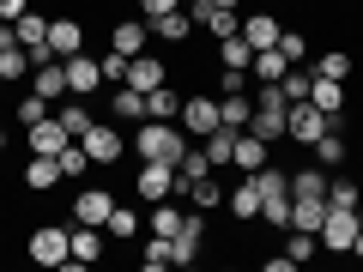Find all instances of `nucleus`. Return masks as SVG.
<instances>
[{
  "label": "nucleus",
  "mask_w": 363,
  "mask_h": 272,
  "mask_svg": "<svg viewBox=\"0 0 363 272\" xmlns=\"http://www.w3.org/2000/svg\"><path fill=\"white\" fill-rule=\"evenodd\" d=\"M285 115H291V103H255L248 133H255V140H267V145H279V140H285Z\"/></svg>",
  "instance_id": "nucleus-14"
},
{
  "label": "nucleus",
  "mask_w": 363,
  "mask_h": 272,
  "mask_svg": "<svg viewBox=\"0 0 363 272\" xmlns=\"http://www.w3.org/2000/svg\"><path fill=\"white\" fill-rule=\"evenodd\" d=\"M109 212H116V194H109V188H79L73 194V224H97V230H104Z\"/></svg>",
  "instance_id": "nucleus-8"
},
{
  "label": "nucleus",
  "mask_w": 363,
  "mask_h": 272,
  "mask_svg": "<svg viewBox=\"0 0 363 272\" xmlns=\"http://www.w3.org/2000/svg\"><path fill=\"white\" fill-rule=\"evenodd\" d=\"M218 121L230 133H242L248 121H255V97H248V91H230V97H218Z\"/></svg>",
  "instance_id": "nucleus-20"
},
{
  "label": "nucleus",
  "mask_w": 363,
  "mask_h": 272,
  "mask_svg": "<svg viewBox=\"0 0 363 272\" xmlns=\"http://www.w3.org/2000/svg\"><path fill=\"white\" fill-rule=\"evenodd\" d=\"M85 169H91V157H85V145H67V152H61V176H85Z\"/></svg>",
  "instance_id": "nucleus-44"
},
{
  "label": "nucleus",
  "mask_w": 363,
  "mask_h": 272,
  "mask_svg": "<svg viewBox=\"0 0 363 272\" xmlns=\"http://www.w3.org/2000/svg\"><path fill=\"white\" fill-rule=\"evenodd\" d=\"M327 133V109H315L309 97L303 103H291V115H285V140H297V145H315Z\"/></svg>",
  "instance_id": "nucleus-5"
},
{
  "label": "nucleus",
  "mask_w": 363,
  "mask_h": 272,
  "mask_svg": "<svg viewBox=\"0 0 363 272\" xmlns=\"http://www.w3.org/2000/svg\"><path fill=\"white\" fill-rule=\"evenodd\" d=\"M25 133H30V152H43V157H61L67 145H73V133L61 128V115H55V109H49L43 121H30Z\"/></svg>",
  "instance_id": "nucleus-9"
},
{
  "label": "nucleus",
  "mask_w": 363,
  "mask_h": 272,
  "mask_svg": "<svg viewBox=\"0 0 363 272\" xmlns=\"http://www.w3.org/2000/svg\"><path fill=\"white\" fill-rule=\"evenodd\" d=\"M200 145H206L212 169H218V164H230V145H236V133H230V128H212V133H206V140H200Z\"/></svg>",
  "instance_id": "nucleus-37"
},
{
  "label": "nucleus",
  "mask_w": 363,
  "mask_h": 272,
  "mask_svg": "<svg viewBox=\"0 0 363 272\" xmlns=\"http://www.w3.org/2000/svg\"><path fill=\"white\" fill-rule=\"evenodd\" d=\"M97 85H104V67L91 61L85 49H79V55H67V91H73V97H91Z\"/></svg>",
  "instance_id": "nucleus-13"
},
{
  "label": "nucleus",
  "mask_w": 363,
  "mask_h": 272,
  "mask_svg": "<svg viewBox=\"0 0 363 272\" xmlns=\"http://www.w3.org/2000/svg\"><path fill=\"white\" fill-rule=\"evenodd\" d=\"M182 115V97L169 85H157V91H145V121H176Z\"/></svg>",
  "instance_id": "nucleus-26"
},
{
  "label": "nucleus",
  "mask_w": 363,
  "mask_h": 272,
  "mask_svg": "<svg viewBox=\"0 0 363 272\" xmlns=\"http://www.w3.org/2000/svg\"><path fill=\"white\" fill-rule=\"evenodd\" d=\"M49 49L61 55V61H67V55H79V49H85V25H79L73 13H55L49 18Z\"/></svg>",
  "instance_id": "nucleus-11"
},
{
  "label": "nucleus",
  "mask_w": 363,
  "mask_h": 272,
  "mask_svg": "<svg viewBox=\"0 0 363 272\" xmlns=\"http://www.w3.org/2000/svg\"><path fill=\"white\" fill-rule=\"evenodd\" d=\"M133 188H140L145 206H152V200H169V194H176V169H169V164H140V169H133Z\"/></svg>",
  "instance_id": "nucleus-10"
},
{
  "label": "nucleus",
  "mask_w": 363,
  "mask_h": 272,
  "mask_svg": "<svg viewBox=\"0 0 363 272\" xmlns=\"http://www.w3.org/2000/svg\"><path fill=\"white\" fill-rule=\"evenodd\" d=\"M315 248H321V236H309V230H285V254L297 260V266H303V260H315Z\"/></svg>",
  "instance_id": "nucleus-38"
},
{
  "label": "nucleus",
  "mask_w": 363,
  "mask_h": 272,
  "mask_svg": "<svg viewBox=\"0 0 363 272\" xmlns=\"http://www.w3.org/2000/svg\"><path fill=\"white\" fill-rule=\"evenodd\" d=\"M321 224H327V200H297V194H291V230L321 236Z\"/></svg>",
  "instance_id": "nucleus-24"
},
{
  "label": "nucleus",
  "mask_w": 363,
  "mask_h": 272,
  "mask_svg": "<svg viewBox=\"0 0 363 272\" xmlns=\"http://www.w3.org/2000/svg\"><path fill=\"white\" fill-rule=\"evenodd\" d=\"M327 206H363V188H357V181H345V176L327 181Z\"/></svg>",
  "instance_id": "nucleus-40"
},
{
  "label": "nucleus",
  "mask_w": 363,
  "mask_h": 272,
  "mask_svg": "<svg viewBox=\"0 0 363 272\" xmlns=\"http://www.w3.org/2000/svg\"><path fill=\"white\" fill-rule=\"evenodd\" d=\"M176 6H182V0H140V13H145V18H157V13H176Z\"/></svg>",
  "instance_id": "nucleus-46"
},
{
  "label": "nucleus",
  "mask_w": 363,
  "mask_h": 272,
  "mask_svg": "<svg viewBox=\"0 0 363 272\" xmlns=\"http://www.w3.org/2000/svg\"><path fill=\"white\" fill-rule=\"evenodd\" d=\"M212 6H230V13H242V0H212Z\"/></svg>",
  "instance_id": "nucleus-47"
},
{
  "label": "nucleus",
  "mask_w": 363,
  "mask_h": 272,
  "mask_svg": "<svg viewBox=\"0 0 363 272\" xmlns=\"http://www.w3.org/2000/svg\"><path fill=\"white\" fill-rule=\"evenodd\" d=\"M242 42H248V49H272V42H279V18H272V13H242Z\"/></svg>",
  "instance_id": "nucleus-19"
},
{
  "label": "nucleus",
  "mask_w": 363,
  "mask_h": 272,
  "mask_svg": "<svg viewBox=\"0 0 363 272\" xmlns=\"http://www.w3.org/2000/svg\"><path fill=\"white\" fill-rule=\"evenodd\" d=\"M30 73H37V97H49V103L73 97V91H67V61H37Z\"/></svg>",
  "instance_id": "nucleus-18"
},
{
  "label": "nucleus",
  "mask_w": 363,
  "mask_h": 272,
  "mask_svg": "<svg viewBox=\"0 0 363 272\" xmlns=\"http://www.w3.org/2000/svg\"><path fill=\"white\" fill-rule=\"evenodd\" d=\"M218 61H224V67H255V49H248V42H242V30L218 42Z\"/></svg>",
  "instance_id": "nucleus-36"
},
{
  "label": "nucleus",
  "mask_w": 363,
  "mask_h": 272,
  "mask_svg": "<svg viewBox=\"0 0 363 272\" xmlns=\"http://www.w3.org/2000/svg\"><path fill=\"white\" fill-rule=\"evenodd\" d=\"M79 145H85V157H91L97 169H109V164L128 157V140H121V128H109V121H91V128L79 133Z\"/></svg>",
  "instance_id": "nucleus-2"
},
{
  "label": "nucleus",
  "mask_w": 363,
  "mask_h": 272,
  "mask_svg": "<svg viewBox=\"0 0 363 272\" xmlns=\"http://www.w3.org/2000/svg\"><path fill=\"white\" fill-rule=\"evenodd\" d=\"M49 109H55L49 97H37V91H30V97H25V103L13 109V115H18V121H25V128H30V121H43V115H49Z\"/></svg>",
  "instance_id": "nucleus-43"
},
{
  "label": "nucleus",
  "mask_w": 363,
  "mask_h": 272,
  "mask_svg": "<svg viewBox=\"0 0 363 272\" xmlns=\"http://www.w3.org/2000/svg\"><path fill=\"white\" fill-rule=\"evenodd\" d=\"M176 121H182V133H188V140H206L212 128H224V121H218V97H188Z\"/></svg>",
  "instance_id": "nucleus-7"
},
{
  "label": "nucleus",
  "mask_w": 363,
  "mask_h": 272,
  "mask_svg": "<svg viewBox=\"0 0 363 272\" xmlns=\"http://www.w3.org/2000/svg\"><path fill=\"white\" fill-rule=\"evenodd\" d=\"M267 152H272V145H267V140H255V133H248V128H242V133H236V145H230V164H236V169H242V176H255V169H260V164H272V157H267Z\"/></svg>",
  "instance_id": "nucleus-15"
},
{
  "label": "nucleus",
  "mask_w": 363,
  "mask_h": 272,
  "mask_svg": "<svg viewBox=\"0 0 363 272\" xmlns=\"http://www.w3.org/2000/svg\"><path fill=\"white\" fill-rule=\"evenodd\" d=\"M30 49L25 42H6V49H0V79H6V85H13V79H30Z\"/></svg>",
  "instance_id": "nucleus-27"
},
{
  "label": "nucleus",
  "mask_w": 363,
  "mask_h": 272,
  "mask_svg": "<svg viewBox=\"0 0 363 272\" xmlns=\"http://www.w3.org/2000/svg\"><path fill=\"white\" fill-rule=\"evenodd\" d=\"M30 260H37V266H73L61 224H37V230H30Z\"/></svg>",
  "instance_id": "nucleus-3"
},
{
  "label": "nucleus",
  "mask_w": 363,
  "mask_h": 272,
  "mask_svg": "<svg viewBox=\"0 0 363 272\" xmlns=\"http://www.w3.org/2000/svg\"><path fill=\"white\" fill-rule=\"evenodd\" d=\"M0 152H6V128H0Z\"/></svg>",
  "instance_id": "nucleus-48"
},
{
  "label": "nucleus",
  "mask_w": 363,
  "mask_h": 272,
  "mask_svg": "<svg viewBox=\"0 0 363 272\" xmlns=\"http://www.w3.org/2000/svg\"><path fill=\"white\" fill-rule=\"evenodd\" d=\"M25 13H30V0H0V18H6V25H18Z\"/></svg>",
  "instance_id": "nucleus-45"
},
{
  "label": "nucleus",
  "mask_w": 363,
  "mask_h": 272,
  "mask_svg": "<svg viewBox=\"0 0 363 272\" xmlns=\"http://www.w3.org/2000/svg\"><path fill=\"white\" fill-rule=\"evenodd\" d=\"M315 73H321V79H351V55L345 49H327L321 61H315Z\"/></svg>",
  "instance_id": "nucleus-39"
},
{
  "label": "nucleus",
  "mask_w": 363,
  "mask_h": 272,
  "mask_svg": "<svg viewBox=\"0 0 363 272\" xmlns=\"http://www.w3.org/2000/svg\"><path fill=\"white\" fill-rule=\"evenodd\" d=\"M145 37H152V25H145V18H121V25L109 30V49H121V55H145Z\"/></svg>",
  "instance_id": "nucleus-21"
},
{
  "label": "nucleus",
  "mask_w": 363,
  "mask_h": 272,
  "mask_svg": "<svg viewBox=\"0 0 363 272\" xmlns=\"http://www.w3.org/2000/svg\"><path fill=\"white\" fill-rule=\"evenodd\" d=\"M55 181H67V176H61V157L30 152V164H25V188H30V194H49Z\"/></svg>",
  "instance_id": "nucleus-17"
},
{
  "label": "nucleus",
  "mask_w": 363,
  "mask_h": 272,
  "mask_svg": "<svg viewBox=\"0 0 363 272\" xmlns=\"http://www.w3.org/2000/svg\"><path fill=\"white\" fill-rule=\"evenodd\" d=\"M109 109H116V121H145V91H133V85H116Z\"/></svg>",
  "instance_id": "nucleus-30"
},
{
  "label": "nucleus",
  "mask_w": 363,
  "mask_h": 272,
  "mask_svg": "<svg viewBox=\"0 0 363 272\" xmlns=\"http://www.w3.org/2000/svg\"><path fill=\"white\" fill-rule=\"evenodd\" d=\"M182 200H188V206H200V212H206V206H224V188H218V181H212V176H200V181H188V194H182Z\"/></svg>",
  "instance_id": "nucleus-33"
},
{
  "label": "nucleus",
  "mask_w": 363,
  "mask_h": 272,
  "mask_svg": "<svg viewBox=\"0 0 363 272\" xmlns=\"http://www.w3.org/2000/svg\"><path fill=\"white\" fill-rule=\"evenodd\" d=\"M279 55H285V61H303V55H309V37H303V30H279Z\"/></svg>",
  "instance_id": "nucleus-42"
},
{
  "label": "nucleus",
  "mask_w": 363,
  "mask_h": 272,
  "mask_svg": "<svg viewBox=\"0 0 363 272\" xmlns=\"http://www.w3.org/2000/svg\"><path fill=\"white\" fill-rule=\"evenodd\" d=\"M182 152H188V133H182V121H140L133 128V157L140 164H182Z\"/></svg>",
  "instance_id": "nucleus-1"
},
{
  "label": "nucleus",
  "mask_w": 363,
  "mask_h": 272,
  "mask_svg": "<svg viewBox=\"0 0 363 272\" xmlns=\"http://www.w3.org/2000/svg\"><path fill=\"white\" fill-rule=\"evenodd\" d=\"M104 236H116V242H133V236H140V218H133V206H116V212H109Z\"/></svg>",
  "instance_id": "nucleus-35"
},
{
  "label": "nucleus",
  "mask_w": 363,
  "mask_h": 272,
  "mask_svg": "<svg viewBox=\"0 0 363 272\" xmlns=\"http://www.w3.org/2000/svg\"><path fill=\"white\" fill-rule=\"evenodd\" d=\"M309 152H315V164H321V169H339V164L351 157V145H345V133H333V128H327L321 140L309 145Z\"/></svg>",
  "instance_id": "nucleus-25"
},
{
  "label": "nucleus",
  "mask_w": 363,
  "mask_h": 272,
  "mask_svg": "<svg viewBox=\"0 0 363 272\" xmlns=\"http://www.w3.org/2000/svg\"><path fill=\"white\" fill-rule=\"evenodd\" d=\"M230 218H260V188H255V176H248L242 188H230Z\"/></svg>",
  "instance_id": "nucleus-32"
},
{
  "label": "nucleus",
  "mask_w": 363,
  "mask_h": 272,
  "mask_svg": "<svg viewBox=\"0 0 363 272\" xmlns=\"http://www.w3.org/2000/svg\"><path fill=\"white\" fill-rule=\"evenodd\" d=\"M128 85L133 91H157V85H169V73H164V61H152V55H133L128 61Z\"/></svg>",
  "instance_id": "nucleus-22"
},
{
  "label": "nucleus",
  "mask_w": 363,
  "mask_h": 272,
  "mask_svg": "<svg viewBox=\"0 0 363 272\" xmlns=\"http://www.w3.org/2000/svg\"><path fill=\"white\" fill-rule=\"evenodd\" d=\"M309 85H315V73H309V67H297V61H291L285 79H279V91H285L291 103H303V97H309Z\"/></svg>",
  "instance_id": "nucleus-34"
},
{
  "label": "nucleus",
  "mask_w": 363,
  "mask_h": 272,
  "mask_svg": "<svg viewBox=\"0 0 363 272\" xmlns=\"http://www.w3.org/2000/svg\"><path fill=\"white\" fill-rule=\"evenodd\" d=\"M145 25H152V37H157V42H182V49H188V37H194V18L182 13V6H176V13L145 18Z\"/></svg>",
  "instance_id": "nucleus-16"
},
{
  "label": "nucleus",
  "mask_w": 363,
  "mask_h": 272,
  "mask_svg": "<svg viewBox=\"0 0 363 272\" xmlns=\"http://www.w3.org/2000/svg\"><path fill=\"white\" fill-rule=\"evenodd\" d=\"M169 248H176V266H194L200 260V248H206V212H188V218H182V230L169 236Z\"/></svg>",
  "instance_id": "nucleus-6"
},
{
  "label": "nucleus",
  "mask_w": 363,
  "mask_h": 272,
  "mask_svg": "<svg viewBox=\"0 0 363 272\" xmlns=\"http://www.w3.org/2000/svg\"><path fill=\"white\" fill-rule=\"evenodd\" d=\"M128 61H133V55H121V49H109L104 61H97V67H104V85H128Z\"/></svg>",
  "instance_id": "nucleus-41"
},
{
  "label": "nucleus",
  "mask_w": 363,
  "mask_h": 272,
  "mask_svg": "<svg viewBox=\"0 0 363 272\" xmlns=\"http://www.w3.org/2000/svg\"><path fill=\"white\" fill-rule=\"evenodd\" d=\"M67 254H73V266H97V260H104V230H97V224L67 230Z\"/></svg>",
  "instance_id": "nucleus-12"
},
{
  "label": "nucleus",
  "mask_w": 363,
  "mask_h": 272,
  "mask_svg": "<svg viewBox=\"0 0 363 272\" xmlns=\"http://www.w3.org/2000/svg\"><path fill=\"white\" fill-rule=\"evenodd\" d=\"M357 157H363V145H357Z\"/></svg>",
  "instance_id": "nucleus-49"
},
{
  "label": "nucleus",
  "mask_w": 363,
  "mask_h": 272,
  "mask_svg": "<svg viewBox=\"0 0 363 272\" xmlns=\"http://www.w3.org/2000/svg\"><path fill=\"white\" fill-rule=\"evenodd\" d=\"M291 194H297V200H327V169L321 164L297 169V176H291Z\"/></svg>",
  "instance_id": "nucleus-28"
},
{
  "label": "nucleus",
  "mask_w": 363,
  "mask_h": 272,
  "mask_svg": "<svg viewBox=\"0 0 363 272\" xmlns=\"http://www.w3.org/2000/svg\"><path fill=\"white\" fill-rule=\"evenodd\" d=\"M140 266H145V272L176 266V248H169V236H145V242H140Z\"/></svg>",
  "instance_id": "nucleus-31"
},
{
  "label": "nucleus",
  "mask_w": 363,
  "mask_h": 272,
  "mask_svg": "<svg viewBox=\"0 0 363 272\" xmlns=\"http://www.w3.org/2000/svg\"><path fill=\"white\" fill-rule=\"evenodd\" d=\"M85 103H91V97H61V103H55V115H61V128L73 133V140L91 128V109H85Z\"/></svg>",
  "instance_id": "nucleus-29"
},
{
  "label": "nucleus",
  "mask_w": 363,
  "mask_h": 272,
  "mask_svg": "<svg viewBox=\"0 0 363 272\" xmlns=\"http://www.w3.org/2000/svg\"><path fill=\"white\" fill-rule=\"evenodd\" d=\"M351 236H357V206H327L321 248H327V254H351Z\"/></svg>",
  "instance_id": "nucleus-4"
},
{
  "label": "nucleus",
  "mask_w": 363,
  "mask_h": 272,
  "mask_svg": "<svg viewBox=\"0 0 363 272\" xmlns=\"http://www.w3.org/2000/svg\"><path fill=\"white\" fill-rule=\"evenodd\" d=\"M200 176H212V157H206V145H188L176 164V194H188V181H200Z\"/></svg>",
  "instance_id": "nucleus-23"
}]
</instances>
